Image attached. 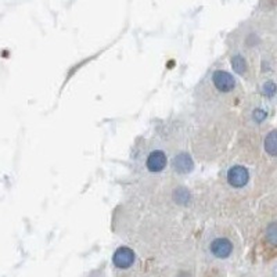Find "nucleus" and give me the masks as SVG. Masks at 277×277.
I'll return each instance as SVG.
<instances>
[{"label":"nucleus","mask_w":277,"mask_h":277,"mask_svg":"<svg viewBox=\"0 0 277 277\" xmlns=\"http://www.w3.org/2000/svg\"><path fill=\"white\" fill-rule=\"evenodd\" d=\"M244 96L241 80L224 66H212L194 89L196 106L202 115L223 114L240 107Z\"/></svg>","instance_id":"obj_1"},{"label":"nucleus","mask_w":277,"mask_h":277,"mask_svg":"<svg viewBox=\"0 0 277 277\" xmlns=\"http://www.w3.org/2000/svg\"><path fill=\"white\" fill-rule=\"evenodd\" d=\"M201 250L208 264L226 266L234 264L241 254L238 236L230 226L216 224L205 230Z\"/></svg>","instance_id":"obj_2"},{"label":"nucleus","mask_w":277,"mask_h":277,"mask_svg":"<svg viewBox=\"0 0 277 277\" xmlns=\"http://www.w3.org/2000/svg\"><path fill=\"white\" fill-rule=\"evenodd\" d=\"M132 165L134 174L158 179L169 170V148L161 138H146L134 147Z\"/></svg>","instance_id":"obj_3"},{"label":"nucleus","mask_w":277,"mask_h":277,"mask_svg":"<svg viewBox=\"0 0 277 277\" xmlns=\"http://www.w3.org/2000/svg\"><path fill=\"white\" fill-rule=\"evenodd\" d=\"M241 112V129L250 132H264L269 126L273 111L270 106H268L260 97L254 93L250 96H244L240 104Z\"/></svg>","instance_id":"obj_4"},{"label":"nucleus","mask_w":277,"mask_h":277,"mask_svg":"<svg viewBox=\"0 0 277 277\" xmlns=\"http://www.w3.org/2000/svg\"><path fill=\"white\" fill-rule=\"evenodd\" d=\"M219 179L229 193L247 196L252 188L254 172L247 164L230 161L222 166L219 172Z\"/></svg>","instance_id":"obj_5"},{"label":"nucleus","mask_w":277,"mask_h":277,"mask_svg":"<svg viewBox=\"0 0 277 277\" xmlns=\"http://www.w3.org/2000/svg\"><path fill=\"white\" fill-rule=\"evenodd\" d=\"M228 58L232 72L241 82L248 86H255L258 78V56L247 53L240 48H228Z\"/></svg>","instance_id":"obj_6"},{"label":"nucleus","mask_w":277,"mask_h":277,"mask_svg":"<svg viewBox=\"0 0 277 277\" xmlns=\"http://www.w3.org/2000/svg\"><path fill=\"white\" fill-rule=\"evenodd\" d=\"M266 44L268 39L264 35V32L256 26L248 24L244 25L242 28H238L229 38V48H240L254 56H258Z\"/></svg>","instance_id":"obj_7"},{"label":"nucleus","mask_w":277,"mask_h":277,"mask_svg":"<svg viewBox=\"0 0 277 277\" xmlns=\"http://www.w3.org/2000/svg\"><path fill=\"white\" fill-rule=\"evenodd\" d=\"M114 277H142V262L138 254L128 246H120L112 255Z\"/></svg>","instance_id":"obj_8"},{"label":"nucleus","mask_w":277,"mask_h":277,"mask_svg":"<svg viewBox=\"0 0 277 277\" xmlns=\"http://www.w3.org/2000/svg\"><path fill=\"white\" fill-rule=\"evenodd\" d=\"M169 169L174 176L179 179L188 178L196 170V161L192 151L186 147H179L169 151Z\"/></svg>","instance_id":"obj_9"},{"label":"nucleus","mask_w":277,"mask_h":277,"mask_svg":"<svg viewBox=\"0 0 277 277\" xmlns=\"http://www.w3.org/2000/svg\"><path fill=\"white\" fill-rule=\"evenodd\" d=\"M260 234L266 247L270 251L276 250L277 244V215L274 211V202L266 208V212L260 220Z\"/></svg>","instance_id":"obj_10"},{"label":"nucleus","mask_w":277,"mask_h":277,"mask_svg":"<svg viewBox=\"0 0 277 277\" xmlns=\"http://www.w3.org/2000/svg\"><path fill=\"white\" fill-rule=\"evenodd\" d=\"M256 94L264 102L270 106L272 108H276L277 104V80L276 75H259L255 82Z\"/></svg>","instance_id":"obj_11"},{"label":"nucleus","mask_w":277,"mask_h":277,"mask_svg":"<svg viewBox=\"0 0 277 277\" xmlns=\"http://www.w3.org/2000/svg\"><path fill=\"white\" fill-rule=\"evenodd\" d=\"M276 48L270 43H268L258 54V76L259 75H276Z\"/></svg>","instance_id":"obj_12"},{"label":"nucleus","mask_w":277,"mask_h":277,"mask_svg":"<svg viewBox=\"0 0 277 277\" xmlns=\"http://www.w3.org/2000/svg\"><path fill=\"white\" fill-rule=\"evenodd\" d=\"M178 277H182V273H178Z\"/></svg>","instance_id":"obj_13"}]
</instances>
